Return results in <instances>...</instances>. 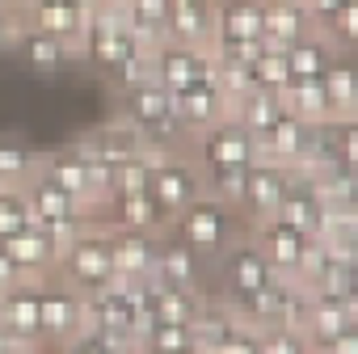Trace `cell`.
<instances>
[{
	"label": "cell",
	"mask_w": 358,
	"mask_h": 354,
	"mask_svg": "<svg viewBox=\"0 0 358 354\" xmlns=\"http://www.w3.org/2000/svg\"><path fill=\"white\" fill-rule=\"evenodd\" d=\"M114 118H122L143 139V148H160V152H186L190 148L182 122L173 114L169 89H160L156 80H143L127 93H118V114Z\"/></svg>",
	"instance_id": "6da1fadb"
},
{
	"label": "cell",
	"mask_w": 358,
	"mask_h": 354,
	"mask_svg": "<svg viewBox=\"0 0 358 354\" xmlns=\"http://www.w3.org/2000/svg\"><path fill=\"white\" fill-rule=\"evenodd\" d=\"M55 283H64L68 291L76 295H97L106 291L118 274H114V249H110V224H89L76 241H68L55 257V270H51Z\"/></svg>",
	"instance_id": "7a4b0ae2"
},
{
	"label": "cell",
	"mask_w": 358,
	"mask_h": 354,
	"mask_svg": "<svg viewBox=\"0 0 358 354\" xmlns=\"http://www.w3.org/2000/svg\"><path fill=\"white\" fill-rule=\"evenodd\" d=\"M169 228L182 236L186 249H190L199 262H207V266H215V257L241 236V220H236V211L224 207V203H215V199H207V194H203L199 203H190V207L177 215Z\"/></svg>",
	"instance_id": "3957f363"
},
{
	"label": "cell",
	"mask_w": 358,
	"mask_h": 354,
	"mask_svg": "<svg viewBox=\"0 0 358 354\" xmlns=\"http://www.w3.org/2000/svg\"><path fill=\"white\" fill-rule=\"evenodd\" d=\"M148 194H152V203L160 207L164 224H173L190 203H199V199L207 194V186H203V169L194 164L190 148H186V152H169V156H160V160L152 164Z\"/></svg>",
	"instance_id": "277c9868"
},
{
	"label": "cell",
	"mask_w": 358,
	"mask_h": 354,
	"mask_svg": "<svg viewBox=\"0 0 358 354\" xmlns=\"http://www.w3.org/2000/svg\"><path fill=\"white\" fill-rule=\"evenodd\" d=\"M139 38L135 34H127V26H122V9L114 5H101L97 13H89V22H85V47H80V64H89L93 72H101L106 80L122 68V59L131 55V47H135Z\"/></svg>",
	"instance_id": "5b68a950"
},
{
	"label": "cell",
	"mask_w": 358,
	"mask_h": 354,
	"mask_svg": "<svg viewBox=\"0 0 358 354\" xmlns=\"http://www.w3.org/2000/svg\"><path fill=\"white\" fill-rule=\"evenodd\" d=\"M80 312H85V295H76L64 283L47 278L38 287V350L55 354L72 337H80Z\"/></svg>",
	"instance_id": "8992f818"
},
{
	"label": "cell",
	"mask_w": 358,
	"mask_h": 354,
	"mask_svg": "<svg viewBox=\"0 0 358 354\" xmlns=\"http://www.w3.org/2000/svg\"><path fill=\"white\" fill-rule=\"evenodd\" d=\"M215 278H220V295H253L266 283H274L278 274L270 270V262L262 257V249L253 245L249 232H241L220 257H215Z\"/></svg>",
	"instance_id": "52a82bcc"
},
{
	"label": "cell",
	"mask_w": 358,
	"mask_h": 354,
	"mask_svg": "<svg viewBox=\"0 0 358 354\" xmlns=\"http://www.w3.org/2000/svg\"><path fill=\"white\" fill-rule=\"evenodd\" d=\"M190 156L199 169H249L257 160V135H249L245 127L224 118L211 131L190 139Z\"/></svg>",
	"instance_id": "ba28073f"
},
{
	"label": "cell",
	"mask_w": 358,
	"mask_h": 354,
	"mask_svg": "<svg viewBox=\"0 0 358 354\" xmlns=\"http://www.w3.org/2000/svg\"><path fill=\"white\" fill-rule=\"evenodd\" d=\"M282 190H287V169L266 164V160H253L245 169V190H241V207H236V215L245 220V232L278 215Z\"/></svg>",
	"instance_id": "9c48e42d"
},
{
	"label": "cell",
	"mask_w": 358,
	"mask_h": 354,
	"mask_svg": "<svg viewBox=\"0 0 358 354\" xmlns=\"http://www.w3.org/2000/svg\"><path fill=\"white\" fill-rule=\"evenodd\" d=\"M215 76V59L207 47H177V43H160L152 51V80L169 93L186 89L194 80H211Z\"/></svg>",
	"instance_id": "30bf717a"
},
{
	"label": "cell",
	"mask_w": 358,
	"mask_h": 354,
	"mask_svg": "<svg viewBox=\"0 0 358 354\" xmlns=\"http://www.w3.org/2000/svg\"><path fill=\"white\" fill-rule=\"evenodd\" d=\"M169 97H173V114H177V122H182L186 139H194V135H203V131H211L215 122L228 118V97L215 85V76L211 80H194V85L177 89Z\"/></svg>",
	"instance_id": "8fae6325"
},
{
	"label": "cell",
	"mask_w": 358,
	"mask_h": 354,
	"mask_svg": "<svg viewBox=\"0 0 358 354\" xmlns=\"http://www.w3.org/2000/svg\"><path fill=\"white\" fill-rule=\"evenodd\" d=\"M38 177H47V182L55 186V190H64L68 199H76L93 220H101V211L93 207V190H89V160L68 143V148H59V152H47V156H38V169H34Z\"/></svg>",
	"instance_id": "7c38bea8"
},
{
	"label": "cell",
	"mask_w": 358,
	"mask_h": 354,
	"mask_svg": "<svg viewBox=\"0 0 358 354\" xmlns=\"http://www.w3.org/2000/svg\"><path fill=\"white\" fill-rule=\"evenodd\" d=\"M72 148H76L85 160H97V164H122V160L143 156V139H139L122 118H110V122H101V127L76 135Z\"/></svg>",
	"instance_id": "4fadbf2b"
},
{
	"label": "cell",
	"mask_w": 358,
	"mask_h": 354,
	"mask_svg": "<svg viewBox=\"0 0 358 354\" xmlns=\"http://www.w3.org/2000/svg\"><path fill=\"white\" fill-rule=\"evenodd\" d=\"M308 139H312V127L282 110V114L257 135V160L278 164V169H291V164H299V156L308 152Z\"/></svg>",
	"instance_id": "5bb4252c"
},
{
	"label": "cell",
	"mask_w": 358,
	"mask_h": 354,
	"mask_svg": "<svg viewBox=\"0 0 358 354\" xmlns=\"http://www.w3.org/2000/svg\"><path fill=\"white\" fill-rule=\"evenodd\" d=\"M0 249L13 257V266H17L30 283H47L51 270H55V257H59V245H55L43 228H34V224L22 228V232H13V236H5V241H0Z\"/></svg>",
	"instance_id": "9a60e30c"
},
{
	"label": "cell",
	"mask_w": 358,
	"mask_h": 354,
	"mask_svg": "<svg viewBox=\"0 0 358 354\" xmlns=\"http://www.w3.org/2000/svg\"><path fill=\"white\" fill-rule=\"evenodd\" d=\"M38 287L43 283H17L0 295V329L13 346H38Z\"/></svg>",
	"instance_id": "2e32d148"
},
{
	"label": "cell",
	"mask_w": 358,
	"mask_h": 354,
	"mask_svg": "<svg viewBox=\"0 0 358 354\" xmlns=\"http://www.w3.org/2000/svg\"><path fill=\"white\" fill-rule=\"evenodd\" d=\"M249 236H253V245L262 249V257L270 262V270L282 274V278L295 274V266H299V257H303V245L312 241V236L295 232V228L282 224V220H266V224L249 228Z\"/></svg>",
	"instance_id": "e0dca14e"
},
{
	"label": "cell",
	"mask_w": 358,
	"mask_h": 354,
	"mask_svg": "<svg viewBox=\"0 0 358 354\" xmlns=\"http://www.w3.org/2000/svg\"><path fill=\"white\" fill-rule=\"evenodd\" d=\"M199 270H203V262L186 249V241L177 236L173 228H164L156 236V270H152V283H160V287H203Z\"/></svg>",
	"instance_id": "ac0fdd59"
},
{
	"label": "cell",
	"mask_w": 358,
	"mask_h": 354,
	"mask_svg": "<svg viewBox=\"0 0 358 354\" xmlns=\"http://www.w3.org/2000/svg\"><path fill=\"white\" fill-rule=\"evenodd\" d=\"M354 325H358V291L354 295H312L308 316H303V337L308 346H316Z\"/></svg>",
	"instance_id": "d6986e66"
},
{
	"label": "cell",
	"mask_w": 358,
	"mask_h": 354,
	"mask_svg": "<svg viewBox=\"0 0 358 354\" xmlns=\"http://www.w3.org/2000/svg\"><path fill=\"white\" fill-rule=\"evenodd\" d=\"M266 0H211V38L262 43Z\"/></svg>",
	"instance_id": "ffe728a7"
},
{
	"label": "cell",
	"mask_w": 358,
	"mask_h": 354,
	"mask_svg": "<svg viewBox=\"0 0 358 354\" xmlns=\"http://www.w3.org/2000/svg\"><path fill=\"white\" fill-rule=\"evenodd\" d=\"M22 22L34 26V30H43V34H55L59 43H68L72 55H76V64H80V47H85V22H89V13L72 9L68 0H47V5H30V9L22 13Z\"/></svg>",
	"instance_id": "44dd1931"
},
{
	"label": "cell",
	"mask_w": 358,
	"mask_h": 354,
	"mask_svg": "<svg viewBox=\"0 0 358 354\" xmlns=\"http://www.w3.org/2000/svg\"><path fill=\"white\" fill-rule=\"evenodd\" d=\"M110 249H114V274L122 283H152V270H156V236L110 228Z\"/></svg>",
	"instance_id": "7402d4cb"
},
{
	"label": "cell",
	"mask_w": 358,
	"mask_h": 354,
	"mask_svg": "<svg viewBox=\"0 0 358 354\" xmlns=\"http://www.w3.org/2000/svg\"><path fill=\"white\" fill-rule=\"evenodd\" d=\"M13 51H17V59H22L26 68H34V72H64V68L76 64V55H72L68 43H59L55 34H43V30H34V26H26V22H22V34H17Z\"/></svg>",
	"instance_id": "603a6c76"
},
{
	"label": "cell",
	"mask_w": 358,
	"mask_h": 354,
	"mask_svg": "<svg viewBox=\"0 0 358 354\" xmlns=\"http://www.w3.org/2000/svg\"><path fill=\"white\" fill-rule=\"evenodd\" d=\"M274 220L291 224L303 236H316V228H320V199H316L312 182H308V177H299L295 169H287V190H282V203H278V215Z\"/></svg>",
	"instance_id": "cb8c5ba5"
},
{
	"label": "cell",
	"mask_w": 358,
	"mask_h": 354,
	"mask_svg": "<svg viewBox=\"0 0 358 354\" xmlns=\"http://www.w3.org/2000/svg\"><path fill=\"white\" fill-rule=\"evenodd\" d=\"M106 211H110V228H118V232H148V236H160V232L169 228L148 190H143V194H118V199L106 203Z\"/></svg>",
	"instance_id": "d4e9b609"
},
{
	"label": "cell",
	"mask_w": 358,
	"mask_h": 354,
	"mask_svg": "<svg viewBox=\"0 0 358 354\" xmlns=\"http://www.w3.org/2000/svg\"><path fill=\"white\" fill-rule=\"evenodd\" d=\"M320 93H324L329 122H350V118H358V80H354L350 59H333V64L324 68Z\"/></svg>",
	"instance_id": "484cf974"
},
{
	"label": "cell",
	"mask_w": 358,
	"mask_h": 354,
	"mask_svg": "<svg viewBox=\"0 0 358 354\" xmlns=\"http://www.w3.org/2000/svg\"><path fill=\"white\" fill-rule=\"evenodd\" d=\"M333 59H345V55H337V51H333V43H329L320 30H312V34H303L299 43H291V47H287L291 80H320V76H324V68H329Z\"/></svg>",
	"instance_id": "4316f807"
},
{
	"label": "cell",
	"mask_w": 358,
	"mask_h": 354,
	"mask_svg": "<svg viewBox=\"0 0 358 354\" xmlns=\"http://www.w3.org/2000/svg\"><path fill=\"white\" fill-rule=\"evenodd\" d=\"M164 43L211 47V5H173L164 17Z\"/></svg>",
	"instance_id": "83f0119b"
},
{
	"label": "cell",
	"mask_w": 358,
	"mask_h": 354,
	"mask_svg": "<svg viewBox=\"0 0 358 354\" xmlns=\"http://www.w3.org/2000/svg\"><path fill=\"white\" fill-rule=\"evenodd\" d=\"M316 26H312V17H308V9L303 5H266V22H262V43H270V47H291V43H299L303 34H312Z\"/></svg>",
	"instance_id": "f1b7e54d"
},
{
	"label": "cell",
	"mask_w": 358,
	"mask_h": 354,
	"mask_svg": "<svg viewBox=\"0 0 358 354\" xmlns=\"http://www.w3.org/2000/svg\"><path fill=\"white\" fill-rule=\"evenodd\" d=\"M207 291L203 287H160L152 283V316L169 320V325H190L194 312L203 308Z\"/></svg>",
	"instance_id": "f546056e"
},
{
	"label": "cell",
	"mask_w": 358,
	"mask_h": 354,
	"mask_svg": "<svg viewBox=\"0 0 358 354\" xmlns=\"http://www.w3.org/2000/svg\"><path fill=\"white\" fill-rule=\"evenodd\" d=\"M278 114H282V97L278 93H266V89H253V93H245V97H236L228 106V118L236 127H245L249 135H262Z\"/></svg>",
	"instance_id": "4dcf8cb0"
},
{
	"label": "cell",
	"mask_w": 358,
	"mask_h": 354,
	"mask_svg": "<svg viewBox=\"0 0 358 354\" xmlns=\"http://www.w3.org/2000/svg\"><path fill=\"white\" fill-rule=\"evenodd\" d=\"M38 156L22 135H0V186H26L34 169H38Z\"/></svg>",
	"instance_id": "1f68e13d"
},
{
	"label": "cell",
	"mask_w": 358,
	"mask_h": 354,
	"mask_svg": "<svg viewBox=\"0 0 358 354\" xmlns=\"http://www.w3.org/2000/svg\"><path fill=\"white\" fill-rule=\"evenodd\" d=\"M236 329H241V320H236V316H232V312H228V308H224V304L211 295V291H207L203 308H199V312H194V320H190V333H194V341L211 350V346H220V341H224L228 333H236Z\"/></svg>",
	"instance_id": "d6a6232c"
},
{
	"label": "cell",
	"mask_w": 358,
	"mask_h": 354,
	"mask_svg": "<svg viewBox=\"0 0 358 354\" xmlns=\"http://www.w3.org/2000/svg\"><path fill=\"white\" fill-rule=\"evenodd\" d=\"M282 110L287 114H295L299 122H308V127H320V122H329V110H324V93H320V80H291L282 93Z\"/></svg>",
	"instance_id": "836d02e7"
},
{
	"label": "cell",
	"mask_w": 358,
	"mask_h": 354,
	"mask_svg": "<svg viewBox=\"0 0 358 354\" xmlns=\"http://www.w3.org/2000/svg\"><path fill=\"white\" fill-rule=\"evenodd\" d=\"M253 85L266 89V93H282L291 85V68H287V51L282 47H270L262 43V55L253 64Z\"/></svg>",
	"instance_id": "e575fe53"
},
{
	"label": "cell",
	"mask_w": 358,
	"mask_h": 354,
	"mask_svg": "<svg viewBox=\"0 0 358 354\" xmlns=\"http://www.w3.org/2000/svg\"><path fill=\"white\" fill-rule=\"evenodd\" d=\"M320 34L333 43V51L337 55H350L354 51V43H358V0H345V5L320 26Z\"/></svg>",
	"instance_id": "d590c367"
},
{
	"label": "cell",
	"mask_w": 358,
	"mask_h": 354,
	"mask_svg": "<svg viewBox=\"0 0 358 354\" xmlns=\"http://www.w3.org/2000/svg\"><path fill=\"white\" fill-rule=\"evenodd\" d=\"M190 341H194L190 325H169V320H156V325L148 329V337H143L139 354H177V350L190 346Z\"/></svg>",
	"instance_id": "8d00e7d4"
},
{
	"label": "cell",
	"mask_w": 358,
	"mask_h": 354,
	"mask_svg": "<svg viewBox=\"0 0 358 354\" xmlns=\"http://www.w3.org/2000/svg\"><path fill=\"white\" fill-rule=\"evenodd\" d=\"M22 228H30V207H26L22 186H0V241Z\"/></svg>",
	"instance_id": "74e56055"
},
{
	"label": "cell",
	"mask_w": 358,
	"mask_h": 354,
	"mask_svg": "<svg viewBox=\"0 0 358 354\" xmlns=\"http://www.w3.org/2000/svg\"><path fill=\"white\" fill-rule=\"evenodd\" d=\"M148 177H152V156L148 152L135 156V160L114 164V194L110 199H118V194H143L148 190Z\"/></svg>",
	"instance_id": "f35d334b"
},
{
	"label": "cell",
	"mask_w": 358,
	"mask_h": 354,
	"mask_svg": "<svg viewBox=\"0 0 358 354\" xmlns=\"http://www.w3.org/2000/svg\"><path fill=\"white\" fill-rule=\"evenodd\" d=\"M262 354H312V346L295 329H266L262 333Z\"/></svg>",
	"instance_id": "ab89813d"
},
{
	"label": "cell",
	"mask_w": 358,
	"mask_h": 354,
	"mask_svg": "<svg viewBox=\"0 0 358 354\" xmlns=\"http://www.w3.org/2000/svg\"><path fill=\"white\" fill-rule=\"evenodd\" d=\"M211 354H262V333L241 325L236 333H228L220 346H211Z\"/></svg>",
	"instance_id": "60d3db41"
},
{
	"label": "cell",
	"mask_w": 358,
	"mask_h": 354,
	"mask_svg": "<svg viewBox=\"0 0 358 354\" xmlns=\"http://www.w3.org/2000/svg\"><path fill=\"white\" fill-rule=\"evenodd\" d=\"M312 354H358V325H354V329H341V333L329 337V341H316Z\"/></svg>",
	"instance_id": "b9f144b4"
},
{
	"label": "cell",
	"mask_w": 358,
	"mask_h": 354,
	"mask_svg": "<svg viewBox=\"0 0 358 354\" xmlns=\"http://www.w3.org/2000/svg\"><path fill=\"white\" fill-rule=\"evenodd\" d=\"M55 354H127V350H118V346H110V341H101V337H72L64 350H55Z\"/></svg>",
	"instance_id": "7bdbcfd3"
},
{
	"label": "cell",
	"mask_w": 358,
	"mask_h": 354,
	"mask_svg": "<svg viewBox=\"0 0 358 354\" xmlns=\"http://www.w3.org/2000/svg\"><path fill=\"white\" fill-rule=\"evenodd\" d=\"M341 5H345V0H303V9H308V17H312V26H316V30H320V26H324Z\"/></svg>",
	"instance_id": "ee69618b"
},
{
	"label": "cell",
	"mask_w": 358,
	"mask_h": 354,
	"mask_svg": "<svg viewBox=\"0 0 358 354\" xmlns=\"http://www.w3.org/2000/svg\"><path fill=\"white\" fill-rule=\"evenodd\" d=\"M17 34H22V17L9 13V9H0V51H13Z\"/></svg>",
	"instance_id": "f6af8a7d"
},
{
	"label": "cell",
	"mask_w": 358,
	"mask_h": 354,
	"mask_svg": "<svg viewBox=\"0 0 358 354\" xmlns=\"http://www.w3.org/2000/svg\"><path fill=\"white\" fill-rule=\"evenodd\" d=\"M17 283H30V278H26L17 266H13V257H9L5 249H0V295H5L9 287H17Z\"/></svg>",
	"instance_id": "bcb514c9"
},
{
	"label": "cell",
	"mask_w": 358,
	"mask_h": 354,
	"mask_svg": "<svg viewBox=\"0 0 358 354\" xmlns=\"http://www.w3.org/2000/svg\"><path fill=\"white\" fill-rule=\"evenodd\" d=\"M72 9H80V13H97L101 5H110V0H68Z\"/></svg>",
	"instance_id": "7dc6e473"
},
{
	"label": "cell",
	"mask_w": 358,
	"mask_h": 354,
	"mask_svg": "<svg viewBox=\"0 0 358 354\" xmlns=\"http://www.w3.org/2000/svg\"><path fill=\"white\" fill-rule=\"evenodd\" d=\"M26 5H30V0H0V9H9V13H17V17L26 13Z\"/></svg>",
	"instance_id": "c3c4849f"
},
{
	"label": "cell",
	"mask_w": 358,
	"mask_h": 354,
	"mask_svg": "<svg viewBox=\"0 0 358 354\" xmlns=\"http://www.w3.org/2000/svg\"><path fill=\"white\" fill-rule=\"evenodd\" d=\"M177 354H211V350H207V346H199V341H190V346L177 350Z\"/></svg>",
	"instance_id": "681fc988"
},
{
	"label": "cell",
	"mask_w": 358,
	"mask_h": 354,
	"mask_svg": "<svg viewBox=\"0 0 358 354\" xmlns=\"http://www.w3.org/2000/svg\"><path fill=\"white\" fill-rule=\"evenodd\" d=\"M5 354H43L38 346H13V350H5Z\"/></svg>",
	"instance_id": "f907efd6"
},
{
	"label": "cell",
	"mask_w": 358,
	"mask_h": 354,
	"mask_svg": "<svg viewBox=\"0 0 358 354\" xmlns=\"http://www.w3.org/2000/svg\"><path fill=\"white\" fill-rule=\"evenodd\" d=\"M173 5H211V0H173Z\"/></svg>",
	"instance_id": "816d5d0a"
},
{
	"label": "cell",
	"mask_w": 358,
	"mask_h": 354,
	"mask_svg": "<svg viewBox=\"0 0 358 354\" xmlns=\"http://www.w3.org/2000/svg\"><path fill=\"white\" fill-rule=\"evenodd\" d=\"M266 5H303V0H266Z\"/></svg>",
	"instance_id": "f5cc1de1"
},
{
	"label": "cell",
	"mask_w": 358,
	"mask_h": 354,
	"mask_svg": "<svg viewBox=\"0 0 358 354\" xmlns=\"http://www.w3.org/2000/svg\"><path fill=\"white\" fill-rule=\"evenodd\" d=\"M114 5H122V0H114Z\"/></svg>",
	"instance_id": "db71d44e"
}]
</instances>
